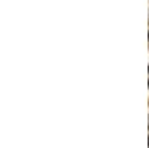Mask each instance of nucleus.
Masks as SVG:
<instances>
[{
	"label": "nucleus",
	"mask_w": 149,
	"mask_h": 148,
	"mask_svg": "<svg viewBox=\"0 0 149 148\" xmlns=\"http://www.w3.org/2000/svg\"><path fill=\"white\" fill-rule=\"evenodd\" d=\"M148 87H149V81H148Z\"/></svg>",
	"instance_id": "obj_1"
}]
</instances>
